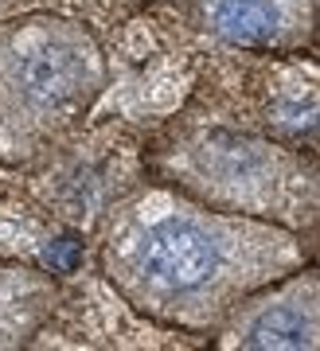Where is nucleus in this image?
Masks as SVG:
<instances>
[{
  "mask_svg": "<svg viewBox=\"0 0 320 351\" xmlns=\"http://www.w3.org/2000/svg\"><path fill=\"white\" fill-rule=\"evenodd\" d=\"M98 262L141 316L215 332L254 289L305 265V250L285 223L222 211L180 188H141L113 207Z\"/></svg>",
  "mask_w": 320,
  "mask_h": 351,
  "instance_id": "nucleus-1",
  "label": "nucleus"
},
{
  "mask_svg": "<svg viewBox=\"0 0 320 351\" xmlns=\"http://www.w3.org/2000/svg\"><path fill=\"white\" fill-rule=\"evenodd\" d=\"M106 90V55L87 24L51 12L0 20V164H27Z\"/></svg>",
  "mask_w": 320,
  "mask_h": 351,
  "instance_id": "nucleus-2",
  "label": "nucleus"
},
{
  "mask_svg": "<svg viewBox=\"0 0 320 351\" xmlns=\"http://www.w3.org/2000/svg\"><path fill=\"white\" fill-rule=\"evenodd\" d=\"M168 172L180 191L222 211L285 223L293 215H312L317 180L293 152L270 141L234 133H199L168 152Z\"/></svg>",
  "mask_w": 320,
  "mask_h": 351,
  "instance_id": "nucleus-3",
  "label": "nucleus"
},
{
  "mask_svg": "<svg viewBox=\"0 0 320 351\" xmlns=\"http://www.w3.org/2000/svg\"><path fill=\"white\" fill-rule=\"evenodd\" d=\"M227 351H320V269L297 265L254 289L215 328Z\"/></svg>",
  "mask_w": 320,
  "mask_h": 351,
  "instance_id": "nucleus-4",
  "label": "nucleus"
},
{
  "mask_svg": "<svg viewBox=\"0 0 320 351\" xmlns=\"http://www.w3.org/2000/svg\"><path fill=\"white\" fill-rule=\"evenodd\" d=\"M211 36L234 47L293 51L312 43V0H199Z\"/></svg>",
  "mask_w": 320,
  "mask_h": 351,
  "instance_id": "nucleus-5",
  "label": "nucleus"
},
{
  "mask_svg": "<svg viewBox=\"0 0 320 351\" xmlns=\"http://www.w3.org/2000/svg\"><path fill=\"white\" fill-rule=\"evenodd\" d=\"M59 304V285L43 269L0 262V351L27 348Z\"/></svg>",
  "mask_w": 320,
  "mask_h": 351,
  "instance_id": "nucleus-6",
  "label": "nucleus"
},
{
  "mask_svg": "<svg viewBox=\"0 0 320 351\" xmlns=\"http://www.w3.org/2000/svg\"><path fill=\"white\" fill-rule=\"evenodd\" d=\"M312 39L320 43V0H312Z\"/></svg>",
  "mask_w": 320,
  "mask_h": 351,
  "instance_id": "nucleus-7",
  "label": "nucleus"
}]
</instances>
